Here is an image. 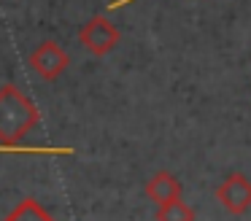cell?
Here are the masks:
<instances>
[{"mask_svg":"<svg viewBox=\"0 0 251 221\" xmlns=\"http://www.w3.org/2000/svg\"><path fill=\"white\" fill-rule=\"evenodd\" d=\"M0 154H44V156H71L76 154L73 148H54V146H3L0 143Z\"/></svg>","mask_w":251,"mask_h":221,"instance_id":"ba28073f","label":"cell"},{"mask_svg":"<svg viewBox=\"0 0 251 221\" xmlns=\"http://www.w3.org/2000/svg\"><path fill=\"white\" fill-rule=\"evenodd\" d=\"M157 221H195V210L184 199H173L157 208Z\"/></svg>","mask_w":251,"mask_h":221,"instance_id":"52a82bcc","label":"cell"},{"mask_svg":"<svg viewBox=\"0 0 251 221\" xmlns=\"http://www.w3.org/2000/svg\"><path fill=\"white\" fill-rule=\"evenodd\" d=\"M127 3H132V0H116V3L111 5V8H122V5H127Z\"/></svg>","mask_w":251,"mask_h":221,"instance_id":"9c48e42d","label":"cell"},{"mask_svg":"<svg viewBox=\"0 0 251 221\" xmlns=\"http://www.w3.org/2000/svg\"><path fill=\"white\" fill-rule=\"evenodd\" d=\"M3 221H57V219H51V216L46 213V208L38 199L27 197V199H22Z\"/></svg>","mask_w":251,"mask_h":221,"instance_id":"8992f818","label":"cell"},{"mask_svg":"<svg viewBox=\"0 0 251 221\" xmlns=\"http://www.w3.org/2000/svg\"><path fill=\"white\" fill-rule=\"evenodd\" d=\"M41 124V111L17 84L0 86V143L19 146V140Z\"/></svg>","mask_w":251,"mask_h":221,"instance_id":"6da1fadb","label":"cell"},{"mask_svg":"<svg viewBox=\"0 0 251 221\" xmlns=\"http://www.w3.org/2000/svg\"><path fill=\"white\" fill-rule=\"evenodd\" d=\"M30 68L41 75L44 81H57L68 70V51L57 41H41L30 54Z\"/></svg>","mask_w":251,"mask_h":221,"instance_id":"3957f363","label":"cell"},{"mask_svg":"<svg viewBox=\"0 0 251 221\" xmlns=\"http://www.w3.org/2000/svg\"><path fill=\"white\" fill-rule=\"evenodd\" d=\"M119 38H122L119 27L103 14H95L92 19L78 30V41H81V46L87 49V51H92L95 57H105L108 51H114L116 43H119Z\"/></svg>","mask_w":251,"mask_h":221,"instance_id":"7a4b0ae2","label":"cell"},{"mask_svg":"<svg viewBox=\"0 0 251 221\" xmlns=\"http://www.w3.org/2000/svg\"><path fill=\"white\" fill-rule=\"evenodd\" d=\"M146 197L151 199V202H157V205L181 199V181L168 170L154 172V175L146 181Z\"/></svg>","mask_w":251,"mask_h":221,"instance_id":"5b68a950","label":"cell"},{"mask_svg":"<svg viewBox=\"0 0 251 221\" xmlns=\"http://www.w3.org/2000/svg\"><path fill=\"white\" fill-rule=\"evenodd\" d=\"M216 199L232 216H243L251 208V181L243 172H229L216 186Z\"/></svg>","mask_w":251,"mask_h":221,"instance_id":"277c9868","label":"cell"}]
</instances>
